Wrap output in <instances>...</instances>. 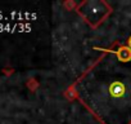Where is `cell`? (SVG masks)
<instances>
[{
  "mask_svg": "<svg viewBox=\"0 0 131 124\" xmlns=\"http://www.w3.org/2000/svg\"><path fill=\"white\" fill-rule=\"evenodd\" d=\"M96 50H100V52H109V53H113L118 57L119 61L122 62H130L131 61V48L128 47H121L118 50H108V49H103V48H95Z\"/></svg>",
  "mask_w": 131,
  "mask_h": 124,
  "instance_id": "6da1fadb",
  "label": "cell"
},
{
  "mask_svg": "<svg viewBox=\"0 0 131 124\" xmlns=\"http://www.w3.org/2000/svg\"><path fill=\"white\" fill-rule=\"evenodd\" d=\"M109 92H111V96L113 98H121L125 94V85L121 82H116L111 85Z\"/></svg>",
  "mask_w": 131,
  "mask_h": 124,
  "instance_id": "7a4b0ae2",
  "label": "cell"
},
{
  "mask_svg": "<svg viewBox=\"0 0 131 124\" xmlns=\"http://www.w3.org/2000/svg\"><path fill=\"white\" fill-rule=\"evenodd\" d=\"M128 48H131V38L128 39Z\"/></svg>",
  "mask_w": 131,
  "mask_h": 124,
  "instance_id": "3957f363",
  "label": "cell"
},
{
  "mask_svg": "<svg viewBox=\"0 0 131 124\" xmlns=\"http://www.w3.org/2000/svg\"><path fill=\"white\" fill-rule=\"evenodd\" d=\"M2 17H3V14H0V18H2Z\"/></svg>",
  "mask_w": 131,
  "mask_h": 124,
  "instance_id": "277c9868",
  "label": "cell"
}]
</instances>
